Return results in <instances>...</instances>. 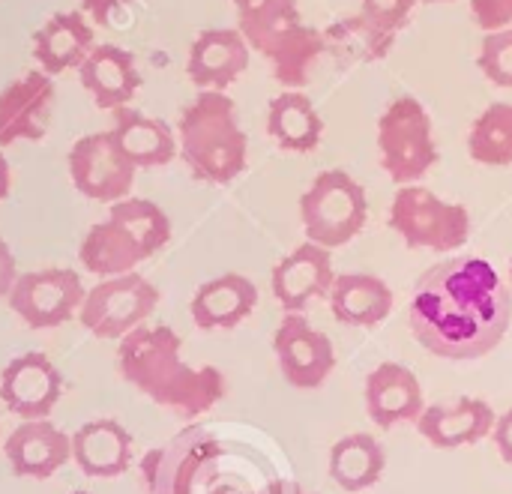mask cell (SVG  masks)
Wrapping results in <instances>:
<instances>
[{"label":"cell","mask_w":512,"mask_h":494,"mask_svg":"<svg viewBox=\"0 0 512 494\" xmlns=\"http://www.w3.org/2000/svg\"><path fill=\"white\" fill-rule=\"evenodd\" d=\"M510 321V288L483 258H450L429 267L408 306L414 339L441 360L486 357L501 345Z\"/></svg>","instance_id":"obj_1"},{"label":"cell","mask_w":512,"mask_h":494,"mask_svg":"<svg viewBox=\"0 0 512 494\" xmlns=\"http://www.w3.org/2000/svg\"><path fill=\"white\" fill-rule=\"evenodd\" d=\"M117 366L135 390L186 420L210 411L216 402L225 399L228 390L219 369H195L183 360V342L165 324H141L129 336H123L117 345Z\"/></svg>","instance_id":"obj_2"},{"label":"cell","mask_w":512,"mask_h":494,"mask_svg":"<svg viewBox=\"0 0 512 494\" xmlns=\"http://www.w3.org/2000/svg\"><path fill=\"white\" fill-rule=\"evenodd\" d=\"M177 150L201 183L237 180L249 162V138L234 99L219 90H198L177 120Z\"/></svg>","instance_id":"obj_3"},{"label":"cell","mask_w":512,"mask_h":494,"mask_svg":"<svg viewBox=\"0 0 512 494\" xmlns=\"http://www.w3.org/2000/svg\"><path fill=\"white\" fill-rule=\"evenodd\" d=\"M171 240L168 213L147 198H120L108 207V216L96 222L78 249L87 273L111 279L135 273V267L165 249Z\"/></svg>","instance_id":"obj_4"},{"label":"cell","mask_w":512,"mask_h":494,"mask_svg":"<svg viewBox=\"0 0 512 494\" xmlns=\"http://www.w3.org/2000/svg\"><path fill=\"white\" fill-rule=\"evenodd\" d=\"M369 216L366 189L342 168L321 171L300 198V219L309 243L339 249L351 243Z\"/></svg>","instance_id":"obj_5"},{"label":"cell","mask_w":512,"mask_h":494,"mask_svg":"<svg viewBox=\"0 0 512 494\" xmlns=\"http://www.w3.org/2000/svg\"><path fill=\"white\" fill-rule=\"evenodd\" d=\"M378 150L381 168L390 174L393 183L411 186L423 180L441 159L432 117L414 96H399L387 105L378 120Z\"/></svg>","instance_id":"obj_6"},{"label":"cell","mask_w":512,"mask_h":494,"mask_svg":"<svg viewBox=\"0 0 512 494\" xmlns=\"http://www.w3.org/2000/svg\"><path fill=\"white\" fill-rule=\"evenodd\" d=\"M390 228L411 249L453 252L471 237V213L462 204L441 201L426 186H402L390 204Z\"/></svg>","instance_id":"obj_7"},{"label":"cell","mask_w":512,"mask_h":494,"mask_svg":"<svg viewBox=\"0 0 512 494\" xmlns=\"http://www.w3.org/2000/svg\"><path fill=\"white\" fill-rule=\"evenodd\" d=\"M159 306V291L141 273L102 279L84 294L78 309L81 327L96 339H123L141 327Z\"/></svg>","instance_id":"obj_8"},{"label":"cell","mask_w":512,"mask_h":494,"mask_svg":"<svg viewBox=\"0 0 512 494\" xmlns=\"http://www.w3.org/2000/svg\"><path fill=\"white\" fill-rule=\"evenodd\" d=\"M84 282L75 270L48 267L21 273L9 291V309L30 330H54L66 324L84 303Z\"/></svg>","instance_id":"obj_9"},{"label":"cell","mask_w":512,"mask_h":494,"mask_svg":"<svg viewBox=\"0 0 512 494\" xmlns=\"http://www.w3.org/2000/svg\"><path fill=\"white\" fill-rule=\"evenodd\" d=\"M135 171L138 168L126 159L111 129L81 135L69 150V177L75 189L90 201L114 204L129 198Z\"/></svg>","instance_id":"obj_10"},{"label":"cell","mask_w":512,"mask_h":494,"mask_svg":"<svg viewBox=\"0 0 512 494\" xmlns=\"http://www.w3.org/2000/svg\"><path fill=\"white\" fill-rule=\"evenodd\" d=\"M273 351L285 381L297 390L321 387L336 369V351L327 333L315 330L303 315L285 312L273 336Z\"/></svg>","instance_id":"obj_11"},{"label":"cell","mask_w":512,"mask_h":494,"mask_svg":"<svg viewBox=\"0 0 512 494\" xmlns=\"http://www.w3.org/2000/svg\"><path fill=\"white\" fill-rule=\"evenodd\" d=\"M54 78L30 69L0 90V147L42 141L54 117Z\"/></svg>","instance_id":"obj_12"},{"label":"cell","mask_w":512,"mask_h":494,"mask_svg":"<svg viewBox=\"0 0 512 494\" xmlns=\"http://www.w3.org/2000/svg\"><path fill=\"white\" fill-rule=\"evenodd\" d=\"M60 393L63 375L39 351H27L9 360L0 375V402L18 420H48Z\"/></svg>","instance_id":"obj_13"},{"label":"cell","mask_w":512,"mask_h":494,"mask_svg":"<svg viewBox=\"0 0 512 494\" xmlns=\"http://www.w3.org/2000/svg\"><path fill=\"white\" fill-rule=\"evenodd\" d=\"M249 42L237 27L201 30L186 57V75L198 90L225 93L249 66Z\"/></svg>","instance_id":"obj_14"},{"label":"cell","mask_w":512,"mask_h":494,"mask_svg":"<svg viewBox=\"0 0 512 494\" xmlns=\"http://www.w3.org/2000/svg\"><path fill=\"white\" fill-rule=\"evenodd\" d=\"M336 276H333V261L330 249L318 243H303L291 255H285L270 276L273 297L282 303L285 312L303 315L312 300L330 294Z\"/></svg>","instance_id":"obj_15"},{"label":"cell","mask_w":512,"mask_h":494,"mask_svg":"<svg viewBox=\"0 0 512 494\" xmlns=\"http://www.w3.org/2000/svg\"><path fill=\"white\" fill-rule=\"evenodd\" d=\"M15 477L48 480L72 459V438L48 420H24L3 444Z\"/></svg>","instance_id":"obj_16"},{"label":"cell","mask_w":512,"mask_h":494,"mask_svg":"<svg viewBox=\"0 0 512 494\" xmlns=\"http://www.w3.org/2000/svg\"><path fill=\"white\" fill-rule=\"evenodd\" d=\"M498 414L489 402L465 396L453 405H432L420 414L417 429L435 450H462L474 447L495 432Z\"/></svg>","instance_id":"obj_17"},{"label":"cell","mask_w":512,"mask_h":494,"mask_svg":"<svg viewBox=\"0 0 512 494\" xmlns=\"http://www.w3.org/2000/svg\"><path fill=\"white\" fill-rule=\"evenodd\" d=\"M78 78H81V87L90 93V99L102 111L126 108L141 87V72L135 66L132 51L114 42L93 45V51L78 66Z\"/></svg>","instance_id":"obj_18"},{"label":"cell","mask_w":512,"mask_h":494,"mask_svg":"<svg viewBox=\"0 0 512 494\" xmlns=\"http://www.w3.org/2000/svg\"><path fill=\"white\" fill-rule=\"evenodd\" d=\"M423 411V387L408 366L381 363L366 378V414L378 429L417 423Z\"/></svg>","instance_id":"obj_19"},{"label":"cell","mask_w":512,"mask_h":494,"mask_svg":"<svg viewBox=\"0 0 512 494\" xmlns=\"http://www.w3.org/2000/svg\"><path fill=\"white\" fill-rule=\"evenodd\" d=\"M93 45V24L81 9L54 12L33 33V60L45 75L54 78L60 72L78 69Z\"/></svg>","instance_id":"obj_20"},{"label":"cell","mask_w":512,"mask_h":494,"mask_svg":"<svg viewBox=\"0 0 512 494\" xmlns=\"http://www.w3.org/2000/svg\"><path fill=\"white\" fill-rule=\"evenodd\" d=\"M258 306V288L240 273H225L204 282L192 297V321L201 330H234Z\"/></svg>","instance_id":"obj_21"},{"label":"cell","mask_w":512,"mask_h":494,"mask_svg":"<svg viewBox=\"0 0 512 494\" xmlns=\"http://www.w3.org/2000/svg\"><path fill=\"white\" fill-rule=\"evenodd\" d=\"M111 114H114L111 135L117 138L120 150L126 153V159L135 168H165L180 153L177 150V132L165 120L144 114V111H135L129 105L117 108Z\"/></svg>","instance_id":"obj_22"},{"label":"cell","mask_w":512,"mask_h":494,"mask_svg":"<svg viewBox=\"0 0 512 494\" xmlns=\"http://www.w3.org/2000/svg\"><path fill=\"white\" fill-rule=\"evenodd\" d=\"M72 459L84 477H120L132 465V435L117 420H90L72 435Z\"/></svg>","instance_id":"obj_23"},{"label":"cell","mask_w":512,"mask_h":494,"mask_svg":"<svg viewBox=\"0 0 512 494\" xmlns=\"http://www.w3.org/2000/svg\"><path fill=\"white\" fill-rule=\"evenodd\" d=\"M330 309L339 324L378 327L393 312V291L372 273H345L330 288Z\"/></svg>","instance_id":"obj_24"},{"label":"cell","mask_w":512,"mask_h":494,"mask_svg":"<svg viewBox=\"0 0 512 494\" xmlns=\"http://www.w3.org/2000/svg\"><path fill=\"white\" fill-rule=\"evenodd\" d=\"M267 132L288 153H312L324 138V120L306 93L285 90L267 108Z\"/></svg>","instance_id":"obj_25"},{"label":"cell","mask_w":512,"mask_h":494,"mask_svg":"<svg viewBox=\"0 0 512 494\" xmlns=\"http://www.w3.org/2000/svg\"><path fill=\"white\" fill-rule=\"evenodd\" d=\"M384 465H387L384 447L372 435H363V432L336 441L330 450V477L348 494L372 489L381 480Z\"/></svg>","instance_id":"obj_26"},{"label":"cell","mask_w":512,"mask_h":494,"mask_svg":"<svg viewBox=\"0 0 512 494\" xmlns=\"http://www.w3.org/2000/svg\"><path fill=\"white\" fill-rule=\"evenodd\" d=\"M324 36L309 27V24H297L291 27L285 36H279L267 51L264 57L273 63V75L279 84L291 87V90H300L309 84V72L315 66V60L321 57L324 51Z\"/></svg>","instance_id":"obj_27"},{"label":"cell","mask_w":512,"mask_h":494,"mask_svg":"<svg viewBox=\"0 0 512 494\" xmlns=\"http://www.w3.org/2000/svg\"><path fill=\"white\" fill-rule=\"evenodd\" d=\"M237 30L255 51H267L291 27L303 24L297 0H234Z\"/></svg>","instance_id":"obj_28"},{"label":"cell","mask_w":512,"mask_h":494,"mask_svg":"<svg viewBox=\"0 0 512 494\" xmlns=\"http://www.w3.org/2000/svg\"><path fill=\"white\" fill-rule=\"evenodd\" d=\"M471 159L489 168L512 165V105L495 102L489 105L471 126L468 135Z\"/></svg>","instance_id":"obj_29"},{"label":"cell","mask_w":512,"mask_h":494,"mask_svg":"<svg viewBox=\"0 0 512 494\" xmlns=\"http://www.w3.org/2000/svg\"><path fill=\"white\" fill-rule=\"evenodd\" d=\"M393 36H396V33L381 30L378 24H372V21L360 12L357 18L336 21V24L330 27V33L324 36V45L342 48L348 57H357V60H381V57L387 54V48L393 45Z\"/></svg>","instance_id":"obj_30"},{"label":"cell","mask_w":512,"mask_h":494,"mask_svg":"<svg viewBox=\"0 0 512 494\" xmlns=\"http://www.w3.org/2000/svg\"><path fill=\"white\" fill-rule=\"evenodd\" d=\"M477 66L495 87H512V27L483 36Z\"/></svg>","instance_id":"obj_31"},{"label":"cell","mask_w":512,"mask_h":494,"mask_svg":"<svg viewBox=\"0 0 512 494\" xmlns=\"http://www.w3.org/2000/svg\"><path fill=\"white\" fill-rule=\"evenodd\" d=\"M414 6H417V0H363V15L372 24H378L381 30L396 33L408 21Z\"/></svg>","instance_id":"obj_32"},{"label":"cell","mask_w":512,"mask_h":494,"mask_svg":"<svg viewBox=\"0 0 512 494\" xmlns=\"http://www.w3.org/2000/svg\"><path fill=\"white\" fill-rule=\"evenodd\" d=\"M471 15L486 33L504 30L512 27V0H471Z\"/></svg>","instance_id":"obj_33"},{"label":"cell","mask_w":512,"mask_h":494,"mask_svg":"<svg viewBox=\"0 0 512 494\" xmlns=\"http://www.w3.org/2000/svg\"><path fill=\"white\" fill-rule=\"evenodd\" d=\"M135 0H81V12L102 27H117L126 21Z\"/></svg>","instance_id":"obj_34"},{"label":"cell","mask_w":512,"mask_h":494,"mask_svg":"<svg viewBox=\"0 0 512 494\" xmlns=\"http://www.w3.org/2000/svg\"><path fill=\"white\" fill-rule=\"evenodd\" d=\"M15 279H18L15 255H12V249L6 246V240H0V297H9Z\"/></svg>","instance_id":"obj_35"},{"label":"cell","mask_w":512,"mask_h":494,"mask_svg":"<svg viewBox=\"0 0 512 494\" xmlns=\"http://www.w3.org/2000/svg\"><path fill=\"white\" fill-rule=\"evenodd\" d=\"M492 435H495V447H498L501 459H504L507 465H512V408L504 417H498Z\"/></svg>","instance_id":"obj_36"},{"label":"cell","mask_w":512,"mask_h":494,"mask_svg":"<svg viewBox=\"0 0 512 494\" xmlns=\"http://www.w3.org/2000/svg\"><path fill=\"white\" fill-rule=\"evenodd\" d=\"M9 186H12V174H9V162H6V156L0 150V201L9 195Z\"/></svg>","instance_id":"obj_37"},{"label":"cell","mask_w":512,"mask_h":494,"mask_svg":"<svg viewBox=\"0 0 512 494\" xmlns=\"http://www.w3.org/2000/svg\"><path fill=\"white\" fill-rule=\"evenodd\" d=\"M267 494H309L303 486H297V483H291V480H279V483H273L270 486V492Z\"/></svg>","instance_id":"obj_38"},{"label":"cell","mask_w":512,"mask_h":494,"mask_svg":"<svg viewBox=\"0 0 512 494\" xmlns=\"http://www.w3.org/2000/svg\"><path fill=\"white\" fill-rule=\"evenodd\" d=\"M420 3H453V0H420Z\"/></svg>","instance_id":"obj_39"},{"label":"cell","mask_w":512,"mask_h":494,"mask_svg":"<svg viewBox=\"0 0 512 494\" xmlns=\"http://www.w3.org/2000/svg\"><path fill=\"white\" fill-rule=\"evenodd\" d=\"M510 285H512V261H510Z\"/></svg>","instance_id":"obj_40"},{"label":"cell","mask_w":512,"mask_h":494,"mask_svg":"<svg viewBox=\"0 0 512 494\" xmlns=\"http://www.w3.org/2000/svg\"><path fill=\"white\" fill-rule=\"evenodd\" d=\"M72 494H90V492H72Z\"/></svg>","instance_id":"obj_41"}]
</instances>
